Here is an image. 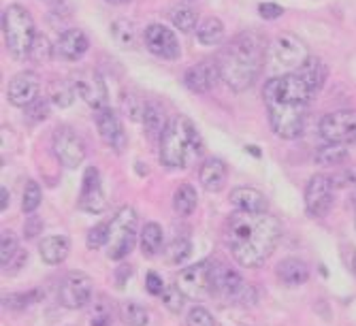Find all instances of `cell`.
<instances>
[{
  "label": "cell",
  "mask_w": 356,
  "mask_h": 326,
  "mask_svg": "<svg viewBox=\"0 0 356 326\" xmlns=\"http://www.w3.org/2000/svg\"><path fill=\"white\" fill-rule=\"evenodd\" d=\"M186 326H216L214 316L201 305H194L186 316Z\"/></svg>",
  "instance_id": "44"
},
{
  "label": "cell",
  "mask_w": 356,
  "mask_h": 326,
  "mask_svg": "<svg viewBox=\"0 0 356 326\" xmlns=\"http://www.w3.org/2000/svg\"><path fill=\"white\" fill-rule=\"evenodd\" d=\"M282 237V224L271 214L237 212L228 218L224 241L241 266L256 269L269 258Z\"/></svg>",
  "instance_id": "1"
},
{
  "label": "cell",
  "mask_w": 356,
  "mask_h": 326,
  "mask_svg": "<svg viewBox=\"0 0 356 326\" xmlns=\"http://www.w3.org/2000/svg\"><path fill=\"white\" fill-rule=\"evenodd\" d=\"M226 177H228V169H226L224 160H220V158H210L201 164L198 180L207 192H220L226 186Z\"/></svg>",
  "instance_id": "23"
},
{
  "label": "cell",
  "mask_w": 356,
  "mask_h": 326,
  "mask_svg": "<svg viewBox=\"0 0 356 326\" xmlns=\"http://www.w3.org/2000/svg\"><path fill=\"white\" fill-rule=\"evenodd\" d=\"M109 5H113V7H120V5H126V3H130V0H107Z\"/></svg>",
  "instance_id": "52"
},
{
  "label": "cell",
  "mask_w": 356,
  "mask_h": 326,
  "mask_svg": "<svg viewBox=\"0 0 356 326\" xmlns=\"http://www.w3.org/2000/svg\"><path fill=\"white\" fill-rule=\"evenodd\" d=\"M158 156L169 169H186L203 156V139L190 117L180 115L171 120L160 139Z\"/></svg>",
  "instance_id": "3"
},
{
  "label": "cell",
  "mask_w": 356,
  "mask_h": 326,
  "mask_svg": "<svg viewBox=\"0 0 356 326\" xmlns=\"http://www.w3.org/2000/svg\"><path fill=\"white\" fill-rule=\"evenodd\" d=\"M109 243V222H101L94 228H90L85 237V246L87 250H101Z\"/></svg>",
  "instance_id": "41"
},
{
  "label": "cell",
  "mask_w": 356,
  "mask_h": 326,
  "mask_svg": "<svg viewBox=\"0 0 356 326\" xmlns=\"http://www.w3.org/2000/svg\"><path fill=\"white\" fill-rule=\"evenodd\" d=\"M145 290L150 292V294H154V296H162V292H164L162 277L158 273L150 271V273H147V277H145Z\"/></svg>",
  "instance_id": "48"
},
{
  "label": "cell",
  "mask_w": 356,
  "mask_h": 326,
  "mask_svg": "<svg viewBox=\"0 0 356 326\" xmlns=\"http://www.w3.org/2000/svg\"><path fill=\"white\" fill-rule=\"evenodd\" d=\"M43 230V220L35 214H31L24 222V237L26 239H35V237Z\"/></svg>",
  "instance_id": "47"
},
{
  "label": "cell",
  "mask_w": 356,
  "mask_h": 326,
  "mask_svg": "<svg viewBox=\"0 0 356 326\" xmlns=\"http://www.w3.org/2000/svg\"><path fill=\"white\" fill-rule=\"evenodd\" d=\"M218 79H222L218 60H203L184 73V85L194 94H207L210 90H214Z\"/></svg>",
  "instance_id": "20"
},
{
  "label": "cell",
  "mask_w": 356,
  "mask_h": 326,
  "mask_svg": "<svg viewBox=\"0 0 356 326\" xmlns=\"http://www.w3.org/2000/svg\"><path fill=\"white\" fill-rule=\"evenodd\" d=\"M58 299L67 309H81L92 301V280L81 271H71L65 275L58 288Z\"/></svg>",
  "instance_id": "13"
},
{
  "label": "cell",
  "mask_w": 356,
  "mask_h": 326,
  "mask_svg": "<svg viewBox=\"0 0 356 326\" xmlns=\"http://www.w3.org/2000/svg\"><path fill=\"white\" fill-rule=\"evenodd\" d=\"M196 203H198V196L190 184H182L173 194V209L177 216H184V218L190 216L196 209Z\"/></svg>",
  "instance_id": "30"
},
{
  "label": "cell",
  "mask_w": 356,
  "mask_h": 326,
  "mask_svg": "<svg viewBox=\"0 0 356 326\" xmlns=\"http://www.w3.org/2000/svg\"><path fill=\"white\" fill-rule=\"evenodd\" d=\"M296 75H299L314 92H318L320 87L324 85V81H326V75H329V71H326V67H324V62L320 60V58H310V60L296 71Z\"/></svg>",
  "instance_id": "28"
},
{
  "label": "cell",
  "mask_w": 356,
  "mask_h": 326,
  "mask_svg": "<svg viewBox=\"0 0 356 326\" xmlns=\"http://www.w3.org/2000/svg\"><path fill=\"white\" fill-rule=\"evenodd\" d=\"M276 273L286 286H303L310 280V266L299 258H284L278 264Z\"/></svg>",
  "instance_id": "24"
},
{
  "label": "cell",
  "mask_w": 356,
  "mask_h": 326,
  "mask_svg": "<svg viewBox=\"0 0 356 326\" xmlns=\"http://www.w3.org/2000/svg\"><path fill=\"white\" fill-rule=\"evenodd\" d=\"M269 124L282 139H296L303 135L307 105H266Z\"/></svg>",
  "instance_id": "8"
},
{
  "label": "cell",
  "mask_w": 356,
  "mask_h": 326,
  "mask_svg": "<svg viewBox=\"0 0 356 326\" xmlns=\"http://www.w3.org/2000/svg\"><path fill=\"white\" fill-rule=\"evenodd\" d=\"M122 109H124V113L130 117V120L141 122L143 120V111H145V103L139 96H135V94H124Z\"/></svg>",
  "instance_id": "43"
},
{
  "label": "cell",
  "mask_w": 356,
  "mask_h": 326,
  "mask_svg": "<svg viewBox=\"0 0 356 326\" xmlns=\"http://www.w3.org/2000/svg\"><path fill=\"white\" fill-rule=\"evenodd\" d=\"M175 286L186 294V299H194V301H201L205 296L214 294L212 260H201L196 264L184 266V269L175 275Z\"/></svg>",
  "instance_id": "9"
},
{
  "label": "cell",
  "mask_w": 356,
  "mask_h": 326,
  "mask_svg": "<svg viewBox=\"0 0 356 326\" xmlns=\"http://www.w3.org/2000/svg\"><path fill=\"white\" fill-rule=\"evenodd\" d=\"M69 250H71V241H69V237H65V234L45 237V239L39 243V254H41L43 262H47V264L65 262V258L69 256Z\"/></svg>",
  "instance_id": "25"
},
{
  "label": "cell",
  "mask_w": 356,
  "mask_h": 326,
  "mask_svg": "<svg viewBox=\"0 0 356 326\" xmlns=\"http://www.w3.org/2000/svg\"><path fill=\"white\" fill-rule=\"evenodd\" d=\"M56 158L67 169H77L85 160V143L71 126H58L51 137Z\"/></svg>",
  "instance_id": "11"
},
{
  "label": "cell",
  "mask_w": 356,
  "mask_h": 326,
  "mask_svg": "<svg viewBox=\"0 0 356 326\" xmlns=\"http://www.w3.org/2000/svg\"><path fill=\"white\" fill-rule=\"evenodd\" d=\"M0 194H3V205H0V209L7 212V207H9V190L3 188V190H0Z\"/></svg>",
  "instance_id": "51"
},
{
  "label": "cell",
  "mask_w": 356,
  "mask_h": 326,
  "mask_svg": "<svg viewBox=\"0 0 356 326\" xmlns=\"http://www.w3.org/2000/svg\"><path fill=\"white\" fill-rule=\"evenodd\" d=\"M258 13H260L262 19H278V17L284 15V7H280L276 3H262L258 7Z\"/></svg>",
  "instance_id": "49"
},
{
  "label": "cell",
  "mask_w": 356,
  "mask_h": 326,
  "mask_svg": "<svg viewBox=\"0 0 356 326\" xmlns=\"http://www.w3.org/2000/svg\"><path fill=\"white\" fill-rule=\"evenodd\" d=\"M90 326H111V309L107 307L105 301H99L96 303V309L92 311Z\"/></svg>",
  "instance_id": "46"
},
{
  "label": "cell",
  "mask_w": 356,
  "mask_h": 326,
  "mask_svg": "<svg viewBox=\"0 0 356 326\" xmlns=\"http://www.w3.org/2000/svg\"><path fill=\"white\" fill-rule=\"evenodd\" d=\"M192 254V241H190V237L186 232L182 234H175L173 237V241L169 243L167 248V258L171 264H182L188 256Z\"/></svg>",
  "instance_id": "35"
},
{
  "label": "cell",
  "mask_w": 356,
  "mask_h": 326,
  "mask_svg": "<svg viewBox=\"0 0 356 326\" xmlns=\"http://www.w3.org/2000/svg\"><path fill=\"white\" fill-rule=\"evenodd\" d=\"M111 39L115 41V45H120L124 49L135 47L137 43V26L130 19H115L111 24Z\"/></svg>",
  "instance_id": "32"
},
{
  "label": "cell",
  "mask_w": 356,
  "mask_h": 326,
  "mask_svg": "<svg viewBox=\"0 0 356 326\" xmlns=\"http://www.w3.org/2000/svg\"><path fill=\"white\" fill-rule=\"evenodd\" d=\"M39 92H41V79L37 73L33 71H22L17 73L9 85H7V98L13 107H31L37 98H39Z\"/></svg>",
  "instance_id": "17"
},
{
  "label": "cell",
  "mask_w": 356,
  "mask_h": 326,
  "mask_svg": "<svg viewBox=\"0 0 356 326\" xmlns=\"http://www.w3.org/2000/svg\"><path fill=\"white\" fill-rule=\"evenodd\" d=\"M320 137L326 143H354L356 141V111L352 109H341L326 113L320 120Z\"/></svg>",
  "instance_id": "10"
},
{
  "label": "cell",
  "mask_w": 356,
  "mask_h": 326,
  "mask_svg": "<svg viewBox=\"0 0 356 326\" xmlns=\"http://www.w3.org/2000/svg\"><path fill=\"white\" fill-rule=\"evenodd\" d=\"M333 182L322 173L314 175L305 186V209L312 218H324L333 205Z\"/></svg>",
  "instance_id": "14"
},
{
  "label": "cell",
  "mask_w": 356,
  "mask_h": 326,
  "mask_svg": "<svg viewBox=\"0 0 356 326\" xmlns=\"http://www.w3.org/2000/svg\"><path fill=\"white\" fill-rule=\"evenodd\" d=\"M143 128L150 139H162L164 130L169 128L171 122H167V113L158 103H145V111H143Z\"/></svg>",
  "instance_id": "26"
},
{
  "label": "cell",
  "mask_w": 356,
  "mask_h": 326,
  "mask_svg": "<svg viewBox=\"0 0 356 326\" xmlns=\"http://www.w3.org/2000/svg\"><path fill=\"white\" fill-rule=\"evenodd\" d=\"M19 254V248H17V237L11 232V230H3V237H0V262L7 269L11 264V260Z\"/></svg>",
  "instance_id": "40"
},
{
  "label": "cell",
  "mask_w": 356,
  "mask_h": 326,
  "mask_svg": "<svg viewBox=\"0 0 356 326\" xmlns=\"http://www.w3.org/2000/svg\"><path fill=\"white\" fill-rule=\"evenodd\" d=\"M3 35L11 58L26 60L31 55V47L37 37V31H35V19L28 13V9H24L22 5H9L3 11Z\"/></svg>",
  "instance_id": "4"
},
{
  "label": "cell",
  "mask_w": 356,
  "mask_h": 326,
  "mask_svg": "<svg viewBox=\"0 0 356 326\" xmlns=\"http://www.w3.org/2000/svg\"><path fill=\"white\" fill-rule=\"evenodd\" d=\"M120 318L126 326H147V322H150L147 309L135 301H124L120 305Z\"/></svg>",
  "instance_id": "37"
},
{
  "label": "cell",
  "mask_w": 356,
  "mask_h": 326,
  "mask_svg": "<svg viewBox=\"0 0 356 326\" xmlns=\"http://www.w3.org/2000/svg\"><path fill=\"white\" fill-rule=\"evenodd\" d=\"M41 296H43L41 290L13 292V294H5L3 296V305H5V309H11V311H24V309H28L31 305L39 303Z\"/></svg>",
  "instance_id": "34"
},
{
  "label": "cell",
  "mask_w": 356,
  "mask_h": 326,
  "mask_svg": "<svg viewBox=\"0 0 356 326\" xmlns=\"http://www.w3.org/2000/svg\"><path fill=\"white\" fill-rule=\"evenodd\" d=\"M77 207L85 214H103L107 209V198L103 192L101 173L96 166H87L81 180V190L77 198Z\"/></svg>",
  "instance_id": "15"
},
{
  "label": "cell",
  "mask_w": 356,
  "mask_h": 326,
  "mask_svg": "<svg viewBox=\"0 0 356 326\" xmlns=\"http://www.w3.org/2000/svg\"><path fill=\"white\" fill-rule=\"evenodd\" d=\"M137 212L133 207H122L109 222V243L107 256L111 260H124L137 243Z\"/></svg>",
  "instance_id": "7"
},
{
  "label": "cell",
  "mask_w": 356,
  "mask_h": 326,
  "mask_svg": "<svg viewBox=\"0 0 356 326\" xmlns=\"http://www.w3.org/2000/svg\"><path fill=\"white\" fill-rule=\"evenodd\" d=\"M312 96L314 90L296 73L273 77L262 87L264 105H310Z\"/></svg>",
  "instance_id": "6"
},
{
  "label": "cell",
  "mask_w": 356,
  "mask_h": 326,
  "mask_svg": "<svg viewBox=\"0 0 356 326\" xmlns=\"http://www.w3.org/2000/svg\"><path fill=\"white\" fill-rule=\"evenodd\" d=\"M94 120H96L101 139L111 147V150L122 152L126 147V132H124V126L120 122V117H117V113L111 107H107V109L94 111Z\"/></svg>",
  "instance_id": "19"
},
{
  "label": "cell",
  "mask_w": 356,
  "mask_h": 326,
  "mask_svg": "<svg viewBox=\"0 0 356 326\" xmlns=\"http://www.w3.org/2000/svg\"><path fill=\"white\" fill-rule=\"evenodd\" d=\"M212 290L228 305L250 307L258 299L254 286H250L239 273L228 269V266H224L220 262H212Z\"/></svg>",
  "instance_id": "5"
},
{
  "label": "cell",
  "mask_w": 356,
  "mask_h": 326,
  "mask_svg": "<svg viewBox=\"0 0 356 326\" xmlns=\"http://www.w3.org/2000/svg\"><path fill=\"white\" fill-rule=\"evenodd\" d=\"M26 115L31 117L33 122H43L49 115V98H37L31 107H26Z\"/></svg>",
  "instance_id": "45"
},
{
  "label": "cell",
  "mask_w": 356,
  "mask_h": 326,
  "mask_svg": "<svg viewBox=\"0 0 356 326\" xmlns=\"http://www.w3.org/2000/svg\"><path fill=\"white\" fill-rule=\"evenodd\" d=\"M352 271L356 273V252H354V256H352Z\"/></svg>",
  "instance_id": "53"
},
{
  "label": "cell",
  "mask_w": 356,
  "mask_h": 326,
  "mask_svg": "<svg viewBox=\"0 0 356 326\" xmlns=\"http://www.w3.org/2000/svg\"><path fill=\"white\" fill-rule=\"evenodd\" d=\"M143 41H145L147 49L158 58H164V60H177L182 53V47H180V41H177L175 33L162 24L147 26L143 33Z\"/></svg>",
  "instance_id": "16"
},
{
  "label": "cell",
  "mask_w": 356,
  "mask_h": 326,
  "mask_svg": "<svg viewBox=\"0 0 356 326\" xmlns=\"http://www.w3.org/2000/svg\"><path fill=\"white\" fill-rule=\"evenodd\" d=\"M273 55L276 62L282 67H290V69H301L307 60H310V49L307 45L294 35H280L273 43Z\"/></svg>",
  "instance_id": "18"
},
{
  "label": "cell",
  "mask_w": 356,
  "mask_h": 326,
  "mask_svg": "<svg viewBox=\"0 0 356 326\" xmlns=\"http://www.w3.org/2000/svg\"><path fill=\"white\" fill-rule=\"evenodd\" d=\"M196 39L205 47H214L224 39V24L218 17H207L196 31Z\"/></svg>",
  "instance_id": "29"
},
{
  "label": "cell",
  "mask_w": 356,
  "mask_h": 326,
  "mask_svg": "<svg viewBox=\"0 0 356 326\" xmlns=\"http://www.w3.org/2000/svg\"><path fill=\"white\" fill-rule=\"evenodd\" d=\"M230 203L237 207L239 212H248V214H266L269 209V203H266L264 194L256 188H235L230 192Z\"/></svg>",
  "instance_id": "22"
},
{
  "label": "cell",
  "mask_w": 356,
  "mask_h": 326,
  "mask_svg": "<svg viewBox=\"0 0 356 326\" xmlns=\"http://www.w3.org/2000/svg\"><path fill=\"white\" fill-rule=\"evenodd\" d=\"M264 55L266 39L260 33L248 31L237 35L218 58L220 77L232 92H246L258 79L264 67Z\"/></svg>",
  "instance_id": "2"
},
{
  "label": "cell",
  "mask_w": 356,
  "mask_h": 326,
  "mask_svg": "<svg viewBox=\"0 0 356 326\" xmlns=\"http://www.w3.org/2000/svg\"><path fill=\"white\" fill-rule=\"evenodd\" d=\"M41 198H43V194H41V188H39V184L31 180V182L26 184V188H24L22 212H24L26 216L35 214V212L39 209V205H41Z\"/></svg>",
  "instance_id": "39"
},
{
  "label": "cell",
  "mask_w": 356,
  "mask_h": 326,
  "mask_svg": "<svg viewBox=\"0 0 356 326\" xmlns=\"http://www.w3.org/2000/svg\"><path fill=\"white\" fill-rule=\"evenodd\" d=\"M47 98L56 105V107H71L73 101H75V87L73 83L69 81H62V79H53L49 83V92H47Z\"/></svg>",
  "instance_id": "33"
},
{
  "label": "cell",
  "mask_w": 356,
  "mask_h": 326,
  "mask_svg": "<svg viewBox=\"0 0 356 326\" xmlns=\"http://www.w3.org/2000/svg\"><path fill=\"white\" fill-rule=\"evenodd\" d=\"M71 83L75 87V94L81 96L83 103H87L94 111H101V109H107L109 107L107 83H105V79L96 71L83 69V71H79V73L73 75Z\"/></svg>",
  "instance_id": "12"
},
{
  "label": "cell",
  "mask_w": 356,
  "mask_h": 326,
  "mask_svg": "<svg viewBox=\"0 0 356 326\" xmlns=\"http://www.w3.org/2000/svg\"><path fill=\"white\" fill-rule=\"evenodd\" d=\"M162 303L171 314H180L184 309V303H186V294L177 286H169L162 292Z\"/></svg>",
  "instance_id": "42"
},
{
  "label": "cell",
  "mask_w": 356,
  "mask_h": 326,
  "mask_svg": "<svg viewBox=\"0 0 356 326\" xmlns=\"http://www.w3.org/2000/svg\"><path fill=\"white\" fill-rule=\"evenodd\" d=\"M56 53V45L49 43V39L41 33H37L35 41H33V47H31V60H35L37 65H43V62H49L51 55Z\"/></svg>",
  "instance_id": "38"
},
{
  "label": "cell",
  "mask_w": 356,
  "mask_h": 326,
  "mask_svg": "<svg viewBox=\"0 0 356 326\" xmlns=\"http://www.w3.org/2000/svg\"><path fill=\"white\" fill-rule=\"evenodd\" d=\"M117 288H124V282L133 275V266L130 264H120L117 266Z\"/></svg>",
  "instance_id": "50"
},
{
  "label": "cell",
  "mask_w": 356,
  "mask_h": 326,
  "mask_svg": "<svg viewBox=\"0 0 356 326\" xmlns=\"http://www.w3.org/2000/svg\"><path fill=\"white\" fill-rule=\"evenodd\" d=\"M87 47H90V41L79 28H69L56 41V55L67 62H77L85 55Z\"/></svg>",
  "instance_id": "21"
},
{
  "label": "cell",
  "mask_w": 356,
  "mask_h": 326,
  "mask_svg": "<svg viewBox=\"0 0 356 326\" xmlns=\"http://www.w3.org/2000/svg\"><path fill=\"white\" fill-rule=\"evenodd\" d=\"M164 246V230L156 222H147L141 230V252L147 258H154L162 252Z\"/></svg>",
  "instance_id": "27"
},
{
  "label": "cell",
  "mask_w": 356,
  "mask_h": 326,
  "mask_svg": "<svg viewBox=\"0 0 356 326\" xmlns=\"http://www.w3.org/2000/svg\"><path fill=\"white\" fill-rule=\"evenodd\" d=\"M348 158H350V152L341 143H326L316 152V162L320 166H337V164H344Z\"/></svg>",
  "instance_id": "31"
},
{
  "label": "cell",
  "mask_w": 356,
  "mask_h": 326,
  "mask_svg": "<svg viewBox=\"0 0 356 326\" xmlns=\"http://www.w3.org/2000/svg\"><path fill=\"white\" fill-rule=\"evenodd\" d=\"M196 22H198V15L192 7L188 5H177L173 7L171 11V24L177 28V31H182V33H192L194 28H196Z\"/></svg>",
  "instance_id": "36"
}]
</instances>
